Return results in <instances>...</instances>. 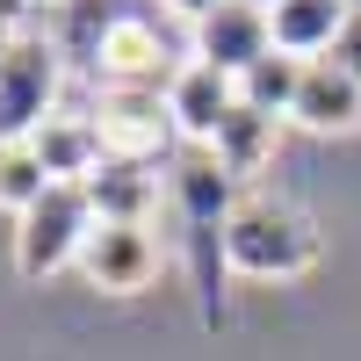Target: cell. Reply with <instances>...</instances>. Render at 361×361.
<instances>
[{
    "label": "cell",
    "instance_id": "11",
    "mask_svg": "<svg viewBox=\"0 0 361 361\" xmlns=\"http://www.w3.org/2000/svg\"><path fill=\"white\" fill-rule=\"evenodd\" d=\"M354 22V0H275L267 8V29H275V51L289 58H333V44L347 37Z\"/></svg>",
    "mask_w": 361,
    "mask_h": 361
},
{
    "label": "cell",
    "instance_id": "9",
    "mask_svg": "<svg viewBox=\"0 0 361 361\" xmlns=\"http://www.w3.org/2000/svg\"><path fill=\"white\" fill-rule=\"evenodd\" d=\"M231 109H238V80L217 73V66H202V58H188V66L166 80V116H173L180 145H217Z\"/></svg>",
    "mask_w": 361,
    "mask_h": 361
},
{
    "label": "cell",
    "instance_id": "18",
    "mask_svg": "<svg viewBox=\"0 0 361 361\" xmlns=\"http://www.w3.org/2000/svg\"><path fill=\"white\" fill-rule=\"evenodd\" d=\"M166 8H173V15H188V22H202L209 8H224V0H166Z\"/></svg>",
    "mask_w": 361,
    "mask_h": 361
},
{
    "label": "cell",
    "instance_id": "2",
    "mask_svg": "<svg viewBox=\"0 0 361 361\" xmlns=\"http://www.w3.org/2000/svg\"><path fill=\"white\" fill-rule=\"evenodd\" d=\"M224 267L246 282H296L318 267V224L282 195H238L224 231Z\"/></svg>",
    "mask_w": 361,
    "mask_h": 361
},
{
    "label": "cell",
    "instance_id": "1",
    "mask_svg": "<svg viewBox=\"0 0 361 361\" xmlns=\"http://www.w3.org/2000/svg\"><path fill=\"white\" fill-rule=\"evenodd\" d=\"M173 209H180V246H188V275H195V304L202 325H224V231L238 209V180L217 166L209 145H180L173 152Z\"/></svg>",
    "mask_w": 361,
    "mask_h": 361
},
{
    "label": "cell",
    "instance_id": "23",
    "mask_svg": "<svg viewBox=\"0 0 361 361\" xmlns=\"http://www.w3.org/2000/svg\"><path fill=\"white\" fill-rule=\"evenodd\" d=\"M354 15H361V0H354Z\"/></svg>",
    "mask_w": 361,
    "mask_h": 361
},
{
    "label": "cell",
    "instance_id": "5",
    "mask_svg": "<svg viewBox=\"0 0 361 361\" xmlns=\"http://www.w3.org/2000/svg\"><path fill=\"white\" fill-rule=\"evenodd\" d=\"M94 137H102V159L152 166L166 145L180 137L173 116H166V87H102V102H94Z\"/></svg>",
    "mask_w": 361,
    "mask_h": 361
},
{
    "label": "cell",
    "instance_id": "20",
    "mask_svg": "<svg viewBox=\"0 0 361 361\" xmlns=\"http://www.w3.org/2000/svg\"><path fill=\"white\" fill-rule=\"evenodd\" d=\"M0 15H22V8H15V0H0Z\"/></svg>",
    "mask_w": 361,
    "mask_h": 361
},
{
    "label": "cell",
    "instance_id": "16",
    "mask_svg": "<svg viewBox=\"0 0 361 361\" xmlns=\"http://www.w3.org/2000/svg\"><path fill=\"white\" fill-rule=\"evenodd\" d=\"M44 188H58V180L44 173V159L29 152V137H0V209H22L44 202Z\"/></svg>",
    "mask_w": 361,
    "mask_h": 361
},
{
    "label": "cell",
    "instance_id": "21",
    "mask_svg": "<svg viewBox=\"0 0 361 361\" xmlns=\"http://www.w3.org/2000/svg\"><path fill=\"white\" fill-rule=\"evenodd\" d=\"M246 8H275V0H246Z\"/></svg>",
    "mask_w": 361,
    "mask_h": 361
},
{
    "label": "cell",
    "instance_id": "8",
    "mask_svg": "<svg viewBox=\"0 0 361 361\" xmlns=\"http://www.w3.org/2000/svg\"><path fill=\"white\" fill-rule=\"evenodd\" d=\"M275 51V29H267V8H246V0H224V8H209L202 22H195V51L188 58H202V66H217V73H231V80H246L260 58Z\"/></svg>",
    "mask_w": 361,
    "mask_h": 361
},
{
    "label": "cell",
    "instance_id": "17",
    "mask_svg": "<svg viewBox=\"0 0 361 361\" xmlns=\"http://www.w3.org/2000/svg\"><path fill=\"white\" fill-rule=\"evenodd\" d=\"M333 58H340V66H347V73H354V80H361V15H354V22H347V37H340V44H333Z\"/></svg>",
    "mask_w": 361,
    "mask_h": 361
},
{
    "label": "cell",
    "instance_id": "22",
    "mask_svg": "<svg viewBox=\"0 0 361 361\" xmlns=\"http://www.w3.org/2000/svg\"><path fill=\"white\" fill-rule=\"evenodd\" d=\"M15 8H37V0H15Z\"/></svg>",
    "mask_w": 361,
    "mask_h": 361
},
{
    "label": "cell",
    "instance_id": "12",
    "mask_svg": "<svg viewBox=\"0 0 361 361\" xmlns=\"http://www.w3.org/2000/svg\"><path fill=\"white\" fill-rule=\"evenodd\" d=\"M29 152L44 159V173L58 180V188H87L94 180V166H102V137H94V116H66L58 109L51 123L29 137Z\"/></svg>",
    "mask_w": 361,
    "mask_h": 361
},
{
    "label": "cell",
    "instance_id": "7",
    "mask_svg": "<svg viewBox=\"0 0 361 361\" xmlns=\"http://www.w3.org/2000/svg\"><path fill=\"white\" fill-rule=\"evenodd\" d=\"M152 275H159L152 224H102L94 217V231L80 246V282L102 296H137V289H152Z\"/></svg>",
    "mask_w": 361,
    "mask_h": 361
},
{
    "label": "cell",
    "instance_id": "10",
    "mask_svg": "<svg viewBox=\"0 0 361 361\" xmlns=\"http://www.w3.org/2000/svg\"><path fill=\"white\" fill-rule=\"evenodd\" d=\"M289 123H304V130H318V137L354 130V123H361V80L340 66V58H311V66H304V80H296Z\"/></svg>",
    "mask_w": 361,
    "mask_h": 361
},
{
    "label": "cell",
    "instance_id": "6",
    "mask_svg": "<svg viewBox=\"0 0 361 361\" xmlns=\"http://www.w3.org/2000/svg\"><path fill=\"white\" fill-rule=\"evenodd\" d=\"M58 44L44 37H22L8 44V58H0V137H37L51 116H58Z\"/></svg>",
    "mask_w": 361,
    "mask_h": 361
},
{
    "label": "cell",
    "instance_id": "13",
    "mask_svg": "<svg viewBox=\"0 0 361 361\" xmlns=\"http://www.w3.org/2000/svg\"><path fill=\"white\" fill-rule=\"evenodd\" d=\"M152 195H159L152 166H130V159H102L94 180H87V202H94L102 224H145L152 217Z\"/></svg>",
    "mask_w": 361,
    "mask_h": 361
},
{
    "label": "cell",
    "instance_id": "4",
    "mask_svg": "<svg viewBox=\"0 0 361 361\" xmlns=\"http://www.w3.org/2000/svg\"><path fill=\"white\" fill-rule=\"evenodd\" d=\"M180 66H188V58L173 51V37L145 8H116V22L102 29L94 58H87V73L102 87H166Z\"/></svg>",
    "mask_w": 361,
    "mask_h": 361
},
{
    "label": "cell",
    "instance_id": "15",
    "mask_svg": "<svg viewBox=\"0 0 361 361\" xmlns=\"http://www.w3.org/2000/svg\"><path fill=\"white\" fill-rule=\"evenodd\" d=\"M296 80H304V58H289V51H267L260 66L238 80V102L246 109H260V116H289V102H296Z\"/></svg>",
    "mask_w": 361,
    "mask_h": 361
},
{
    "label": "cell",
    "instance_id": "14",
    "mask_svg": "<svg viewBox=\"0 0 361 361\" xmlns=\"http://www.w3.org/2000/svg\"><path fill=\"white\" fill-rule=\"evenodd\" d=\"M217 166L231 173V180H246V173H260L267 159H275V116H260V109H246L238 102L231 116H224V130H217Z\"/></svg>",
    "mask_w": 361,
    "mask_h": 361
},
{
    "label": "cell",
    "instance_id": "19",
    "mask_svg": "<svg viewBox=\"0 0 361 361\" xmlns=\"http://www.w3.org/2000/svg\"><path fill=\"white\" fill-rule=\"evenodd\" d=\"M22 37V29H15V15H0V58H8V44Z\"/></svg>",
    "mask_w": 361,
    "mask_h": 361
},
{
    "label": "cell",
    "instance_id": "3",
    "mask_svg": "<svg viewBox=\"0 0 361 361\" xmlns=\"http://www.w3.org/2000/svg\"><path fill=\"white\" fill-rule=\"evenodd\" d=\"M87 231H94L87 188H44V202H29L15 217V275L22 282H51L66 267H80Z\"/></svg>",
    "mask_w": 361,
    "mask_h": 361
}]
</instances>
